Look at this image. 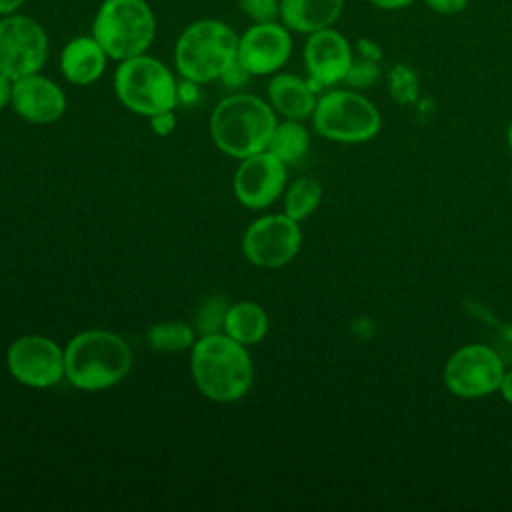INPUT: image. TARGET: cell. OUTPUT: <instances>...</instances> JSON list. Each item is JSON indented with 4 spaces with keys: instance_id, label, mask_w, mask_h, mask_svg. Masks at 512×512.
<instances>
[{
    "instance_id": "obj_34",
    "label": "cell",
    "mask_w": 512,
    "mask_h": 512,
    "mask_svg": "<svg viewBox=\"0 0 512 512\" xmlns=\"http://www.w3.org/2000/svg\"><path fill=\"white\" fill-rule=\"evenodd\" d=\"M506 140H508V148L512 152V122L508 124V132H506Z\"/></svg>"
},
{
    "instance_id": "obj_31",
    "label": "cell",
    "mask_w": 512,
    "mask_h": 512,
    "mask_svg": "<svg viewBox=\"0 0 512 512\" xmlns=\"http://www.w3.org/2000/svg\"><path fill=\"white\" fill-rule=\"evenodd\" d=\"M498 392L502 394V398H504L508 404H512V370H506V372H504Z\"/></svg>"
},
{
    "instance_id": "obj_30",
    "label": "cell",
    "mask_w": 512,
    "mask_h": 512,
    "mask_svg": "<svg viewBox=\"0 0 512 512\" xmlns=\"http://www.w3.org/2000/svg\"><path fill=\"white\" fill-rule=\"evenodd\" d=\"M12 86H14V80L4 72H0V110L12 102Z\"/></svg>"
},
{
    "instance_id": "obj_19",
    "label": "cell",
    "mask_w": 512,
    "mask_h": 512,
    "mask_svg": "<svg viewBox=\"0 0 512 512\" xmlns=\"http://www.w3.org/2000/svg\"><path fill=\"white\" fill-rule=\"evenodd\" d=\"M224 332L244 346L258 344L268 332V314L260 304L252 300L236 302L228 306Z\"/></svg>"
},
{
    "instance_id": "obj_18",
    "label": "cell",
    "mask_w": 512,
    "mask_h": 512,
    "mask_svg": "<svg viewBox=\"0 0 512 512\" xmlns=\"http://www.w3.org/2000/svg\"><path fill=\"white\" fill-rule=\"evenodd\" d=\"M344 0H280V22L298 34L330 28L342 14Z\"/></svg>"
},
{
    "instance_id": "obj_14",
    "label": "cell",
    "mask_w": 512,
    "mask_h": 512,
    "mask_svg": "<svg viewBox=\"0 0 512 512\" xmlns=\"http://www.w3.org/2000/svg\"><path fill=\"white\" fill-rule=\"evenodd\" d=\"M352 60L350 42L332 26L308 34L304 44V66L314 90L346 80Z\"/></svg>"
},
{
    "instance_id": "obj_22",
    "label": "cell",
    "mask_w": 512,
    "mask_h": 512,
    "mask_svg": "<svg viewBox=\"0 0 512 512\" xmlns=\"http://www.w3.org/2000/svg\"><path fill=\"white\" fill-rule=\"evenodd\" d=\"M194 342V330L184 322H158L148 330V344L158 352H180Z\"/></svg>"
},
{
    "instance_id": "obj_3",
    "label": "cell",
    "mask_w": 512,
    "mask_h": 512,
    "mask_svg": "<svg viewBox=\"0 0 512 512\" xmlns=\"http://www.w3.org/2000/svg\"><path fill=\"white\" fill-rule=\"evenodd\" d=\"M276 124V110L268 102L240 92L216 104L210 116V136L218 150L242 160L268 148Z\"/></svg>"
},
{
    "instance_id": "obj_21",
    "label": "cell",
    "mask_w": 512,
    "mask_h": 512,
    "mask_svg": "<svg viewBox=\"0 0 512 512\" xmlns=\"http://www.w3.org/2000/svg\"><path fill=\"white\" fill-rule=\"evenodd\" d=\"M322 200V186L316 178L304 176L290 184L284 194V214L294 218L296 222L308 218Z\"/></svg>"
},
{
    "instance_id": "obj_29",
    "label": "cell",
    "mask_w": 512,
    "mask_h": 512,
    "mask_svg": "<svg viewBox=\"0 0 512 512\" xmlns=\"http://www.w3.org/2000/svg\"><path fill=\"white\" fill-rule=\"evenodd\" d=\"M248 72L242 68V64L236 60L220 78L228 84V86H242L248 80Z\"/></svg>"
},
{
    "instance_id": "obj_8",
    "label": "cell",
    "mask_w": 512,
    "mask_h": 512,
    "mask_svg": "<svg viewBox=\"0 0 512 512\" xmlns=\"http://www.w3.org/2000/svg\"><path fill=\"white\" fill-rule=\"evenodd\" d=\"M48 50V34L36 18L20 10L0 16V72L12 80L40 72Z\"/></svg>"
},
{
    "instance_id": "obj_11",
    "label": "cell",
    "mask_w": 512,
    "mask_h": 512,
    "mask_svg": "<svg viewBox=\"0 0 512 512\" xmlns=\"http://www.w3.org/2000/svg\"><path fill=\"white\" fill-rule=\"evenodd\" d=\"M6 364L20 384L50 388L64 376V350L48 336L28 334L10 344Z\"/></svg>"
},
{
    "instance_id": "obj_28",
    "label": "cell",
    "mask_w": 512,
    "mask_h": 512,
    "mask_svg": "<svg viewBox=\"0 0 512 512\" xmlns=\"http://www.w3.org/2000/svg\"><path fill=\"white\" fill-rule=\"evenodd\" d=\"M434 12L438 14H446V16H452V14H458L462 12L466 6H468V0H424Z\"/></svg>"
},
{
    "instance_id": "obj_23",
    "label": "cell",
    "mask_w": 512,
    "mask_h": 512,
    "mask_svg": "<svg viewBox=\"0 0 512 512\" xmlns=\"http://www.w3.org/2000/svg\"><path fill=\"white\" fill-rule=\"evenodd\" d=\"M228 312V304L222 296H214L206 300L196 316V326L202 334H212L224 330V318Z\"/></svg>"
},
{
    "instance_id": "obj_1",
    "label": "cell",
    "mask_w": 512,
    "mask_h": 512,
    "mask_svg": "<svg viewBox=\"0 0 512 512\" xmlns=\"http://www.w3.org/2000/svg\"><path fill=\"white\" fill-rule=\"evenodd\" d=\"M190 370L198 390L220 404L240 400L252 386L254 368L244 344L226 332L202 334L190 354Z\"/></svg>"
},
{
    "instance_id": "obj_32",
    "label": "cell",
    "mask_w": 512,
    "mask_h": 512,
    "mask_svg": "<svg viewBox=\"0 0 512 512\" xmlns=\"http://www.w3.org/2000/svg\"><path fill=\"white\" fill-rule=\"evenodd\" d=\"M370 2L382 10H398V8L412 4L414 0H370Z\"/></svg>"
},
{
    "instance_id": "obj_24",
    "label": "cell",
    "mask_w": 512,
    "mask_h": 512,
    "mask_svg": "<svg viewBox=\"0 0 512 512\" xmlns=\"http://www.w3.org/2000/svg\"><path fill=\"white\" fill-rule=\"evenodd\" d=\"M236 6L252 22L280 20V0H236Z\"/></svg>"
},
{
    "instance_id": "obj_12",
    "label": "cell",
    "mask_w": 512,
    "mask_h": 512,
    "mask_svg": "<svg viewBox=\"0 0 512 512\" xmlns=\"http://www.w3.org/2000/svg\"><path fill=\"white\" fill-rule=\"evenodd\" d=\"M292 54V32L280 22H252L238 36L236 60L250 76L276 74Z\"/></svg>"
},
{
    "instance_id": "obj_13",
    "label": "cell",
    "mask_w": 512,
    "mask_h": 512,
    "mask_svg": "<svg viewBox=\"0 0 512 512\" xmlns=\"http://www.w3.org/2000/svg\"><path fill=\"white\" fill-rule=\"evenodd\" d=\"M234 194L250 210L274 204L286 186V164L272 152L262 150L240 160L234 172Z\"/></svg>"
},
{
    "instance_id": "obj_17",
    "label": "cell",
    "mask_w": 512,
    "mask_h": 512,
    "mask_svg": "<svg viewBox=\"0 0 512 512\" xmlns=\"http://www.w3.org/2000/svg\"><path fill=\"white\" fill-rule=\"evenodd\" d=\"M270 106L290 120H304L316 108V90L312 84L290 72H276L268 82Z\"/></svg>"
},
{
    "instance_id": "obj_20",
    "label": "cell",
    "mask_w": 512,
    "mask_h": 512,
    "mask_svg": "<svg viewBox=\"0 0 512 512\" xmlns=\"http://www.w3.org/2000/svg\"><path fill=\"white\" fill-rule=\"evenodd\" d=\"M308 146L310 134L306 126L300 120L286 118V122L276 124L266 150L280 158L284 164H294L308 152Z\"/></svg>"
},
{
    "instance_id": "obj_10",
    "label": "cell",
    "mask_w": 512,
    "mask_h": 512,
    "mask_svg": "<svg viewBox=\"0 0 512 512\" xmlns=\"http://www.w3.org/2000/svg\"><path fill=\"white\" fill-rule=\"evenodd\" d=\"M302 246V230L288 214H268L254 220L242 238L246 260L262 268L288 264Z\"/></svg>"
},
{
    "instance_id": "obj_26",
    "label": "cell",
    "mask_w": 512,
    "mask_h": 512,
    "mask_svg": "<svg viewBox=\"0 0 512 512\" xmlns=\"http://www.w3.org/2000/svg\"><path fill=\"white\" fill-rule=\"evenodd\" d=\"M378 70H376V64L368 58L360 60V62H354L352 60V66L346 74V82L352 84V86H366V84H372L374 78H376Z\"/></svg>"
},
{
    "instance_id": "obj_2",
    "label": "cell",
    "mask_w": 512,
    "mask_h": 512,
    "mask_svg": "<svg viewBox=\"0 0 512 512\" xmlns=\"http://www.w3.org/2000/svg\"><path fill=\"white\" fill-rule=\"evenodd\" d=\"M132 366V350L110 330H84L64 348V376L72 386L98 392L118 384Z\"/></svg>"
},
{
    "instance_id": "obj_16",
    "label": "cell",
    "mask_w": 512,
    "mask_h": 512,
    "mask_svg": "<svg viewBox=\"0 0 512 512\" xmlns=\"http://www.w3.org/2000/svg\"><path fill=\"white\" fill-rule=\"evenodd\" d=\"M108 54L92 34L70 38L60 50V72L74 86H88L102 78Z\"/></svg>"
},
{
    "instance_id": "obj_25",
    "label": "cell",
    "mask_w": 512,
    "mask_h": 512,
    "mask_svg": "<svg viewBox=\"0 0 512 512\" xmlns=\"http://www.w3.org/2000/svg\"><path fill=\"white\" fill-rule=\"evenodd\" d=\"M392 94L396 100H412L416 94V78L414 74L404 68V66H396L392 70Z\"/></svg>"
},
{
    "instance_id": "obj_15",
    "label": "cell",
    "mask_w": 512,
    "mask_h": 512,
    "mask_svg": "<svg viewBox=\"0 0 512 512\" xmlns=\"http://www.w3.org/2000/svg\"><path fill=\"white\" fill-rule=\"evenodd\" d=\"M10 104L20 118L32 124H52L66 112L64 90L40 72L14 80Z\"/></svg>"
},
{
    "instance_id": "obj_9",
    "label": "cell",
    "mask_w": 512,
    "mask_h": 512,
    "mask_svg": "<svg viewBox=\"0 0 512 512\" xmlns=\"http://www.w3.org/2000/svg\"><path fill=\"white\" fill-rule=\"evenodd\" d=\"M506 366L500 354L486 344L458 348L444 366V384L458 398H482L498 392Z\"/></svg>"
},
{
    "instance_id": "obj_27",
    "label": "cell",
    "mask_w": 512,
    "mask_h": 512,
    "mask_svg": "<svg viewBox=\"0 0 512 512\" xmlns=\"http://www.w3.org/2000/svg\"><path fill=\"white\" fill-rule=\"evenodd\" d=\"M150 126L158 136H168L176 128V116L174 110H166L160 114L150 116Z\"/></svg>"
},
{
    "instance_id": "obj_5",
    "label": "cell",
    "mask_w": 512,
    "mask_h": 512,
    "mask_svg": "<svg viewBox=\"0 0 512 512\" xmlns=\"http://www.w3.org/2000/svg\"><path fill=\"white\" fill-rule=\"evenodd\" d=\"M90 34L108 58L122 62L148 52L156 38V16L146 0H102Z\"/></svg>"
},
{
    "instance_id": "obj_33",
    "label": "cell",
    "mask_w": 512,
    "mask_h": 512,
    "mask_svg": "<svg viewBox=\"0 0 512 512\" xmlns=\"http://www.w3.org/2000/svg\"><path fill=\"white\" fill-rule=\"evenodd\" d=\"M24 2H26V0H0V16L18 12V10L24 6Z\"/></svg>"
},
{
    "instance_id": "obj_7",
    "label": "cell",
    "mask_w": 512,
    "mask_h": 512,
    "mask_svg": "<svg viewBox=\"0 0 512 512\" xmlns=\"http://www.w3.org/2000/svg\"><path fill=\"white\" fill-rule=\"evenodd\" d=\"M312 124L328 140L358 144L380 132L382 118L366 96L352 90H328L316 100Z\"/></svg>"
},
{
    "instance_id": "obj_6",
    "label": "cell",
    "mask_w": 512,
    "mask_h": 512,
    "mask_svg": "<svg viewBox=\"0 0 512 512\" xmlns=\"http://www.w3.org/2000/svg\"><path fill=\"white\" fill-rule=\"evenodd\" d=\"M112 86L122 106L146 118L174 110L178 104V82L172 70L148 52L118 62Z\"/></svg>"
},
{
    "instance_id": "obj_4",
    "label": "cell",
    "mask_w": 512,
    "mask_h": 512,
    "mask_svg": "<svg viewBox=\"0 0 512 512\" xmlns=\"http://www.w3.org/2000/svg\"><path fill=\"white\" fill-rule=\"evenodd\" d=\"M238 54V34L218 18L190 22L174 44V66L184 80L206 84L220 78Z\"/></svg>"
}]
</instances>
